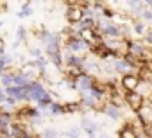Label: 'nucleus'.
<instances>
[{"label": "nucleus", "instance_id": "20e7f679", "mask_svg": "<svg viewBox=\"0 0 152 138\" xmlns=\"http://www.w3.org/2000/svg\"><path fill=\"white\" fill-rule=\"evenodd\" d=\"M75 84H77V88H79L81 92H86V90H91L93 79H91L90 76H86V74H81L77 79H75Z\"/></svg>", "mask_w": 152, "mask_h": 138}, {"label": "nucleus", "instance_id": "6e6552de", "mask_svg": "<svg viewBox=\"0 0 152 138\" xmlns=\"http://www.w3.org/2000/svg\"><path fill=\"white\" fill-rule=\"evenodd\" d=\"M2 84L7 86V88L13 86V76H4V77H2Z\"/></svg>", "mask_w": 152, "mask_h": 138}, {"label": "nucleus", "instance_id": "39448f33", "mask_svg": "<svg viewBox=\"0 0 152 138\" xmlns=\"http://www.w3.org/2000/svg\"><path fill=\"white\" fill-rule=\"evenodd\" d=\"M138 120H140L143 126H150L152 117H150V106H148V104H143V106L138 109Z\"/></svg>", "mask_w": 152, "mask_h": 138}, {"label": "nucleus", "instance_id": "f03ea898", "mask_svg": "<svg viewBox=\"0 0 152 138\" xmlns=\"http://www.w3.org/2000/svg\"><path fill=\"white\" fill-rule=\"evenodd\" d=\"M138 84H140V79H138V76H134V74H125V76L122 77V88H124L125 92H129V93L136 92Z\"/></svg>", "mask_w": 152, "mask_h": 138}, {"label": "nucleus", "instance_id": "1a4fd4ad", "mask_svg": "<svg viewBox=\"0 0 152 138\" xmlns=\"http://www.w3.org/2000/svg\"><path fill=\"white\" fill-rule=\"evenodd\" d=\"M134 32H136V34H143V32H147V29H145L143 23H136V25H134Z\"/></svg>", "mask_w": 152, "mask_h": 138}, {"label": "nucleus", "instance_id": "7ed1b4c3", "mask_svg": "<svg viewBox=\"0 0 152 138\" xmlns=\"http://www.w3.org/2000/svg\"><path fill=\"white\" fill-rule=\"evenodd\" d=\"M125 101H127V104H129V108H131L132 111H138V109H140V108L145 104V99H143L141 95H138L136 92H132V93H127Z\"/></svg>", "mask_w": 152, "mask_h": 138}, {"label": "nucleus", "instance_id": "9d476101", "mask_svg": "<svg viewBox=\"0 0 152 138\" xmlns=\"http://www.w3.org/2000/svg\"><path fill=\"white\" fill-rule=\"evenodd\" d=\"M31 15V4H25L23 7H22V13H20V16H29Z\"/></svg>", "mask_w": 152, "mask_h": 138}, {"label": "nucleus", "instance_id": "f257e3e1", "mask_svg": "<svg viewBox=\"0 0 152 138\" xmlns=\"http://www.w3.org/2000/svg\"><path fill=\"white\" fill-rule=\"evenodd\" d=\"M84 9H86V4L83 6H77V4H72L68 9H66V18L70 23H81L84 20Z\"/></svg>", "mask_w": 152, "mask_h": 138}, {"label": "nucleus", "instance_id": "0eeeda50", "mask_svg": "<svg viewBox=\"0 0 152 138\" xmlns=\"http://www.w3.org/2000/svg\"><path fill=\"white\" fill-rule=\"evenodd\" d=\"M48 109H50V111H52V113H54V115H61V113H63V111H64V109H63V108H61V106H57V104H54V102H52V104H50V106H48Z\"/></svg>", "mask_w": 152, "mask_h": 138}, {"label": "nucleus", "instance_id": "9b49d317", "mask_svg": "<svg viewBox=\"0 0 152 138\" xmlns=\"http://www.w3.org/2000/svg\"><path fill=\"white\" fill-rule=\"evenodd\" d=\"M0 102H6V93L0 90Z\"/></svg>", "mask_w": 152, "mask_h": 138}, {"label": "nucleus", "instance_id": "423d86ee", "mask_svg": "<svg viewBox=\"0 0 152 138\" xmlns=\"http://www.w3.org/2000/svg\"><path fill=\"white\" fill-rule=\"evenodd\" d=\"M106 111H107V115H109L111 118H115V120H116V118H120V115H118V108H115V106H111V104H109Z\"/></svg>", "mask_w": 152, "mask_h": 138}]
</instances>
